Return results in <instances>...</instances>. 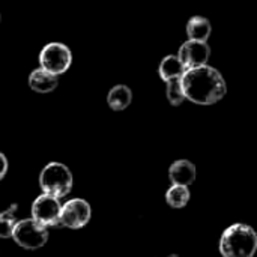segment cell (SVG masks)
I'll return each instance as SVG.
<instances>
[{"instance_id":"277c9868","label":"cell","mask_w":257,"mask_h":257,"mask_svg":"<svg viewBox=\"0 0 257 257\" xmlns=\"http://www.w3.org/2000/svg\"><path fill=\"white\" fill-rule=\"evenodd\" d=\"M11 238L24 250H39L48 241V230L33 218H24L15 223Z\"/></svg>"},{"instance_id":"6da1fadb","label":"cell","mask_w":257,"mask_h":257,"mask_svg":"<svg viewBox=\"0 0 257 257\" xmlns=\"http://www.w3.org/2000/svg\"><path fill=\"white\" fill-rule=\"evenodd\" d=\"M184 96L200 105H211L224 98L226 81L215 68L209 65L187 69L181 77Z\"/></svg>"},{"instance_id":"5bb4252c","label":"cell","mask_w":257,"mask_h":257,"mask_svg":"<svg viewBox=\"0 0 257 257\" xmlns=\"http://www.w3.org/2000/svg\"><path fill=\"white\" fill-rule=\"evenodd\" d=\"M191 199V194H190V190L188 187H182V185H172L167 193H166V202L170 208H175V209H181V208H185L188 205Z\"/></svg>"},{"instance_id":"9c48e42d","label":"cell","mask_w":257,"mask_h":257,"mask_svg":"<svg viewBox=\"0 0 257 257\" xmlns=\"http://www.w3.org/2000/svg\"><path fill=\"white\" fill-rule=\"evenodd\" d=\"M196 176H197V169L188 160H178L169 169V179L172 185L190 187L191 184H194Z\"/></svg>"},{"instance_id":"8992f818","label":"cell","mask_w":257,"mask_h":257,"mask_svg":"<svg viewBox=\"0 0 257 257\" xmlns=\"http://www.w3.org/2000/svg\"><path fill=\"white\" fill-rule=\"evenodd\" d=\"M92 217V208L84 199H71L60 206L59 223L68 229L84 227Z\"/></svg>"},{"instance_id":"4fadbf2b","label":"cell","mask_w":257,"mask_h":257,"mask_svg":"<svg viewBox=\"0 0 257 257\" xmlns=\"http://www.w3.org/2000/svg\"><path fill=\"white\" fill-rule=\"evenodd\" d=\"M211 32H212V27H211V23L208 18L205 17H193L190 18L188 24H187V35L190 39L193 41H202V42H206L211 36Z\"/></svg>"},{"instance_id":"ba28073f","label":"cell","mask_w":257,"mask_h":257,"mask_svg":"<svg viewBox=\"0 0 257 257\" xmlns=\"http://www.w3.org/2000/svg\"><path fill=\"white\" fill-rule=\"evenodd\" d=\"M178 57L185 66V69L203 66L208 65V60L211 57V48L206 42L188 39L181 45Z\"/></svg>"},{"instance_id":"7c38bea8","label":"cell","mask_w":257,"mask_h":257,"mask_svg":"<svg viewBox=\"0 0 257 257\" xmlns=\"http://www.w3.org/2000/svg\"><path fill=\"white\" fill-rule=\"evenodd\" d=\"M133 99V93L131 89L125 84H117L113 89H110L108 95H107V104L111 110L114 111H122L125 110Z\"/></svg>"},{"instance_id":"5b68a950","label":"cell","mask_w":257,"mask_h":257,"mask_svg":"<svg viewBox=\"0 0 257 257\" xmlns=\"http://www.w3.org/2000/svg\"><path fill=\"white\" fill-rule=\"evenodd\" d=\"M71 50L62 42H50L39 53V68L56 77L66 72L71 66Z\"/></svg>"},{"instance_id":"8fae6325","label":"cell","mask_w":257,"mask_h":257,"mask_svg":"<svg viewBox=\"0 0 257 257\" xmlns=\"http://www.w3.org/2000/svg\"><path fill=\"white\" fill-rule=\"evenodd\" d=\"M185 66L182 65V62L179 60L178 56H166L161 63H160V68H158V74L161 77V80H164L166 83L170 81V80H175V78H181L185 72Z\"/></svg>"},{"instance_id":"52a82bcc","label":"cell","mask_w":257,"mask_h":257,"mask_svg":"<svg viewBox=\"0 0 257 257\" xmlns=\"http://www.w3.org/2000/svg\"><path fill=\"white\" fill-rule=\"evenodd\" d=\"M60 202L57 197L50 194H41L32 203V218L39 224L50 227L59 224L60 215Z\"/></svg>"},{"instance_id":"7a4b0ae2","label":"cell","mask_w":257,"mask_h":257,"mask_svg":"<svg viewBox=\"0 0 257 257\" xmlns=\"http://www.w3.org/2000/svg\"><path fill=\"white\" fill-rule=\"evenodd\" d=\"M257 251V235L254 229L244 223L227 227L220 239L223 257H253Z\"/></svg>"},{"instance_id":"2e32d148","label":"cell","mask_w":257,"mask_h":257,"mask_svg":"<svg viewBox=\"0 0 257 257\" xmlns=\"http://www.w3.org/2000/svg\"><path fill=\"white\" fill-rule=\"evenodd\" d=\"M167 99L172 105H181L182 101L185 99L184 92H182L181 78H175V80L167 81Z\"/></svg>"},{"instance_id":"9a60e30c","label":"cell","mask_w":257,"mask_h":257,"mask_svg":"<svg viewBox=\"0 0 257 257\" xmlns=\"http://www.w3.org/2000/svg\"><path fill=\"white\" fill-rule=\"evenodd\" d=\"M17 209H18V206L14 203V205H11L9 209L0 212V238H5V239L11 238L14 226L18 221L17 217H15V211Z\"/></svg>"},{"instance_id":"e0dca14e","label":"cell","mask_w":257,"mask_h":257,"mask_svg":"<svg viewBox=\"0 0 257 257\" xmlns=\"http://www.w3.org/2000/svg\"><path fill=\"white\" fill-rule=\"evenodd\" d=\"M8 173V158L0 154V181L5 178V175Z\"/></svg>"},{"instance_id":"3957f363","label":"cell","mask_w":257,"mask_h":257,"mask_svg":"<svg viewBox=\"0 0 257 257\" xmlns=\"http://www.w3.org/2000/svg\"><path fill=\"white\" fill-rule=\"evenodd\" d=\"M72 173L62 163H48L39 173V187L45 194L57 199L65 197L72 190Z\"/></svg>"},{"instance_id":"30bf717a","label":"cell","mask_w":257,"mask_h":257,"mask_svg":"<svg viewBox=\"0 0 257 257\" xmlns=\"http://www.w3.org/2000/svg\"><path fill=\"white\" fill-rule=\"evenodd\" d=\"M57 84H59L57 77L44 71L42 68L32 71V74L29 75V86L32 90H35L38 93H48V92L54 90L57 87Z\"/></svg>"}]
</instances>
